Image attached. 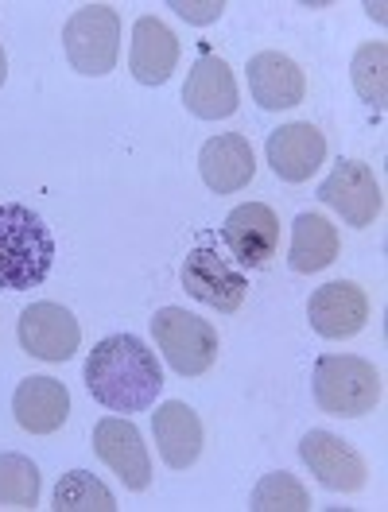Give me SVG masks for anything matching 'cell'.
<instances>
[{
  "mask_svg": "<svg viewBox=\"0 0 388 512\" xmlns=\"http://www.w3.org/2000/svg\"><path fill=\"white\" fill-rule=\"evenodd\" d=\"M86 388L109 412H148L163 392V369L156 353L136 334H113L97 342L86 361Z\"/></svg>",
  "mask_w": 388,
  "mask_h": 512,
  "instance_id": "obj_1",
  "label": "cell"
},
{
  "mask_svg": "<svg viewBox=\"0 0 388 512\" xmlns=\"http://www.w3.org/2000/svg\"><path fill=\"white\" fill-rule=\"evenodd\" d=\"M51 264H55V237L43 218L20 202L0 206V288H39L51 276Z\"/></svg>",
  "mask_w": 388,
  "mask_h": 512,
  "instance_id": "obj_2",
  "label": "cell"
},
{
  "mask_svg": "<svg viewBox=\"0 0 388 512\" xmlns=\"http://www.w3.org/2000/svg\"><path fill=\"white\" fill-rule=\"evenodd\" d=\"M381 373L373 361L354 357V353H323L315 361V404L319 412L338 419L369 416L381 404Z\"/></svg>",
  "mask_w": 388,
  "mask_h": 512,
  "instance_id": "obj_3",
  "label": "cell"
},
{
  "mask_svg": "<svg viewBox=\"0 0 388 512\" xmlns=\"http://www.w3.org/2000/svg\"><path fill=\"white\" fill-rule=\"evenodd\" d=\"M152 330H156V346L179 377H202L214 369L222 342L206 319H198L183 307H163L152 319Z\"/></svg>",
  "mask_w": 388,
  "mask_h": 512,
  "instance_id": "obj_4",
  "label": "cell"
},
{
  "mask_svg": "<svg viewBox=\"0 0 388 512\" xmlns=\"http://www.w3.org/2000/svg\"><path fill=\"white\" fill-rule=\"evenodd\" d=\"M66 59L78 74L101 78L117 66L121 55V16L109 4H86L78 8L63 28Z\"/></svg>",
  "mask_w": 388,
  "mask_h": 512,
  "instance_id": "obj_5",
  "label": "cell"
},
{
  "mask_svg": "<svg viewBox=\"0 0 388 512\" xmlns=\"http://www.w3.org/2000/svg\"><path fill=\"white\" fill-rule=\"evenodd\" d=\"M319 198H323L342 222L357 225V229L377 222V218H381V206H385L381 183H377L373 167L361 160L338 163V167L326 175L323 187H319Z\"/></svg>",
  "mask_w": 388,
  "mask_h": 512,
  "instance_id": "obj_6",
  "label": "cell"
},
{
  "mask_svg": "<svg viewBox=\"0 0 388 512\" xmlns=\"http://www.w3.org/2000/svg\"><path fill=\"white\" fill-rule=\"evenodd\" d=\"M179 280H183L187 295H194L198 303H206V307H214L222 315H233L245 303V295H249V280L237 268H229L226 260L214 253V249H206V245L194 249L183 260Z\"/></svg>",
  "mask_w": 388,
  "mask_h": 512,
  "instance_id": "obj_7",
  "label": "cell"
},
{
  "mask_svg": "<svg viewBox=\"0 0 388 512\" xmlns=\"http://www.w3.org/2000/svg\"><path fill=\"white\" fill-rule=\"evenodd\" d=\"M94 450L97 458L125 481V489L144 493L152 485V458L140 439V431L125 416H105L94 427Z\"/></svg>",
  "mask_w": 388,
  "mask_h": 512,
  "instance_id": "obj_8",
  "label": "cell"
},
{
  "mask_svg": "<svg viewBox=\"0 0 388 512\" xmlns=\"http://www.w3.org/2000/svg\"><path fill=\"white\" fill-rule=\"evenodd\" d=\"M222 241L245 268H268L280 249V218L264 202H245L237 206L222 225Z\"/></svg>",
  "mask_w": 388,
  "mask_h": 512,
  "instance_id": "obj_9",
  "label": "cell"
},
{
  "mask_svg": "<svg viewBox=\"0 0 388 512\" xmlns=\"http://www.w3.org/2000/svg\"><path fill=\"white\" fill-rule=\"evenodd\" d=\"M299 458L319 478V485L334 489V493H357L365 485V478H369L365 458L346 439H338L330 431H307L299 439Z\"/></svg>",
  "mask_w": 388,
  "mask_h": 512,
  "instance_id": "obj_10",
  "label": "cell"
},
{
  "mask_svg": "<svg viewBox=\"0 0 388 512\" xmlns=\"http://www.w3.org/2000/svg\"><path fill=\"white\" fill-rule=\"evenodd\" d=\"M82 342L78 319L59 303H32L20 315V346L39 361H70Z\"/></svg>",
  "mask_w": 388,
  "mask_h": 512,
  "instance_id": "obj_11",
  "label": "cell"
},
{
  "mask_svg": "<svg viewBox=\"0 0 388 512\" xmlns=\"http://www.w3.org/2000/svg\"><path fill=\"white\" fill-rule=\"evenodd\" d=\"M307 319H311V330L323 338H354L369 322V299L354 280H334L315 288L307 303Z\"/></svg>",
  "mask_w": 388,
  "mask_h": 512,
  "instance_id": "obj_12",
  "label": "cell"
},
{
  "mask_svg": "<svg viewBox=\"0 0 388 512\" xmlns=\"http://www.w3.org/2000/svg\"><path fill=\"white\" fill-rule=\"evenodd\" d=\"M198 171H202V183L214 194H233L249 187L257 175V156H253L249 136L222 132V136L206 140L198 152Z\"/></svg>",
  "mask_w": 388,
  "mask_h": 512,
  "instance_id": "obj_13",
  "label": "cell"
},
{
  "mask_svg": "<svg viewBox=\"0 0 388 512\" xmlns=\"http://www.w3.org/2000/svg\"><path fill=\"white\" fill-rule=\"evenodd\" d=\"M323 160H326V136L311 121H295V125L276 128L268 136V167L284 183L311 179Z\"/></svg>",
  "mask_w": 388,
  "mask_h": 512,
  "instance_id": "obj_14",
  "label": "cell"
},
{
  "mask_svg": "<svg viewBox=\"0 0 388 512\" xmlns=\"http://www.w3.org/2000/svg\"><path fill=\"white\" fill-rule=\"evenodd\" d=\"M183 101L194 117L202 121H222L237 113V78L229 70L226 59L218 55H202L187 74V86H183Z\"/></svg>",
  "mask_w": 388,
  "mask_h": 512,
  "instance_id": "obj_15",
  "label": "cell"
},
{
  "mask_svg": "<svg viewBox=\"0 0 388 512\" xmlns=\"http://www.w3.org/2000/svg\"><path fill=\"white\" fill-rule=\"evenodd\" d=\"M249 94L268 113L295 109L307 94V78L295 59L280 55V51H260L249 59Z\"/></svg>",
  "mask_w": 388,
  "mask_h": 512,
  "instance_id": "obj_16",
  "label": "cell"
},
{
  "mask_svg": "<svg viewBox=\"0 0 388 512\" xmlns=\"http://www.w3.org/2000/svg\"><path fill=\"white\" fill-rule=\"evenodd\" d=\"M179 63V39L175 32L156 20V16H140L132 28V51H129V70L136 82L144 86H163L171 78V70Z\"/></svg>",
  "mask_w": 388,
  "mask_h": 512,
  "instance_id": "obj_17",
  "label": "cell"
},
{
  "mask_svg": "<svg viewBox=\"0 0 388 512\" xmlns=\"http://www.w3.org/2000/svg\"><path fill=\"white\" fill-rule=\"evenodd\" d=\"M12 412H16V423L24 431L51 435L70 416V392L55 377H28V381H20L16 396H12Z\"/></svg>",
  "mask_w": 388,
  "mask_h": 512,
  "instance_id": "obj_18",
  "label": "cell"
},
{
  "mask_svg": "<svg viewBox=\"0 0 388 512\" xmlns=\"http://www.w3.org/2000/svg\"><path fill=\"white\" fill-rule=\"evenodd\" d=\"M152 431H156V447H160L163 462L171 470H187L202 454V419L194 416L183 400H167L152 416Z\"/></svg>",
  "mask_w": 388,
  "mask_h": 512,
  "instance_id": "obj_19",
  "label": "cell"
},
{
  "mask_svg": "<svg viewBox=\"0 0 388 512\" xmlns=\"http://www.w3.org/2000/svg\"><path fill=\"white\" fill-rule=\"evenodd\" d=\"M338 260V229L326 222L323 214H299L291 225V249L288 264L291 272H323Z\"/></svg>",
  "mask_w": 388,
  "mask_h": 512,
  "instance_id": "obj_20",
  "label": "cell"
},
{
  "mask_svg": "<svg viewBox=\"0 0 388 512\" xmlns=\"http://www.w3.org/2000/svg\"><path fill=\"white\" fill-rule=\"evenodd\" d=\"M55 509L59 512H113L117 501L109 493V485L94 478L90 470H70L55 485Z\"/></svg>",
  "mask_w": 388,
  "mask_h": 512,
  "instance_id": "obj_21",
  "label": "cell"
},
{
  "mask_svg": "<svg viewBox=\"0 0 388 512\" xmlns=\"http://www.w3.org/2000/svg\"><path fill=\"white\" fill-rule=\"evenodd\" d=\"M350 78H354V90L361 101L369 105H385L388 94V47L377 39V43H365L357 47L354 63H350Z\"/></svg>",
  "mask_w": 388,
  "mask_h": 512,
  "instance_id": "obj_22",
  "label": "cell"
},
{
  "mask_svg": "<svg viewBox=\"0 0 388 512\" xmlns=\"http://www.w3.org/2000/svg\"><path fill=\"white\" fill-rule=\"evenodd\" d=\"M39 501V470L24 454H0V505L4 509H35Z\"/></svg>",
  "mask_w": 388,
  "mask_h": 512,
  "instance_id": "obj_23",
  "label": "cell"
},
{
  "mask_svg": "<svg viewBox=\"0 0 388 512\" xmlns=\"http://www.w3.org/2000/svg\"><path fill=\"white\" fill-rule=\"evenodd\" d=\"M311 509V493L303 489V481L291 474H268L253 489V512H307Z\"/></svg>",
  "mask_w": 388,
  "mask_h": 512,
  "instance_id": "obj_24",
  "label": "cell"
},
{
  "mask_svg": "<svg viewBox=\"0 0 388 512\" xmlns=\"http://www.w3.org/2000/svg\"><path fill=\"white\" fill-rule=\"evenodd\" d=\"M171 8L187 20V24H214L226 12V0H171Z\"/></svg>",
  "mask_w": 388,
  "mask_h": 512,
  "instance_id": "obj_25",
  "label": "cell"
},
{
  "mask_svg": "<svg viewBox=\"0 0 388 512\" xmlns=\"http://www.w3.org/2000/svg\"><path fill=\"white\" fill-rule=\"evenodd\" d=\"M4 78H8V59H4V47H0V86H4Z\"/></svg>",
  "mask_w": 388,
  "mask_h": 512,
  "instance_id": "obj_26",
  "label": "cell"
}]
</instances>
